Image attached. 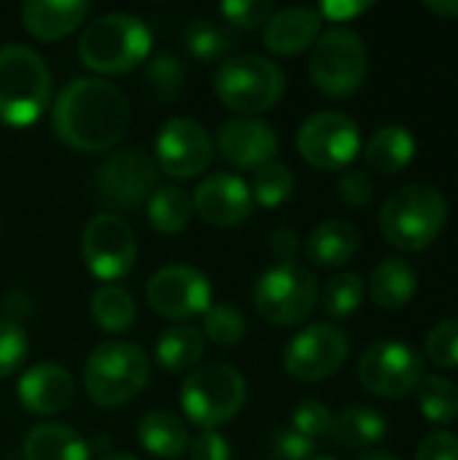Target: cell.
Instances as JSON below:
<instances>
[{"instance_id":"1","label":"cell","mask_w":458,"mask_h":460,"mask_svg":"<svg viewBox=\"0 0 458 460\" xmlns=\"http://www.w3.org/2000/svg\"><path fill=\"white\" fill-rule=\"evenodd\" d=\"M132 111L119 86L97 75L65 84L51 108V124L62 143L76 151H108L130 129Z\"/></svg>"},{"instance_id":"2","label":"cell","mask_w":458,"mask_h":460,"mask_svg":"<svg viewBox=\"0 0 458 460\" xmlns=\"http://www.w3.org/2000/svg\"><path fill=\"white\" fill-rule=\"evenodd\" d=\"M448 224V199L429 183H408L391 191L381 208V232L397 251L429 248Z\"/></svg>"},{"instance_id":"3","label":"cell","mask_w":458,"mask_h":460,"mask_svg":"<svg viewBox=\"0 0 458 460\" xmlns=\"http://www.w3.org/2000/svg\"><path fill=\"white\" fill-rule=\"evenodd\" d=\"M151 51V30L148 24L124 11H111L94 16L81 38H78V54L84 65H89L97 73H127L143 59H148Z\"/></svg>"},{"instance_id":"4","label":"cell","mask_w":458,"mask_h":460,"mask_svg":"<svg viewBox=\"0 0 458 460\" xmlns=\"http://www.w3.org/2000/svg\"><path fill=\"white\" fill-rule=\"evenodd\" d=\"M51 97V73L43 57L24 43L0 46V121L32 124Z\"/></svg>"},{"instance_id":"5","label":"cell","mask_w":458,"mask_h":460,"mask_svg":"<svg viewBox=\"0 0 458 460\" xmlns=\"http://www.w3.org/2000/svg\"><path fill=\"white\" fill-rule=\"evenodd\" d=\"M151 377V361L135 342L113 340L97 345L84 364V391L97 407L132 402Z\"/></svg>"},{"instance_id":"6","label":"cell","mask_w":458,"mask_h":460,"mask_svg":"<svg viewBox=\"0 0 458 460\" xmlns=\"http://www.w3.org/2000/svg\"><path fill=\"white\" fill-rule=\"evenodd\" d=\"M213 86L227 108L238 113H262L283 97L286 75L270 57L232 54L219 65Z\"/></svg>"},{"instance_id":"7","label":"cell","mask_w":458,"mask_h":460,"mask_svg":"<svg viewBox=\"0 0 458 460\" xmlns=\"http://www.w3.org/2000/svg\"><path fill=\"white\" fill-rule=\"evenodd\" d=\"M246 377L229 364L197 367L181 385V410L189 423L213 431L221 423H229L246 404Z\"/></svg>"},{"instance_id":"8","label":"cell","mask_w":458,"mask_h":460,"mask_svg":"<svg viewBox=\"0 0 458 460\" xmlns=\"http://www.w3.org/2000/svg\"><path fill=\"white\" fill-rule=\"evenodd\" d=\"M319 302L316 275L297 264H273L254 283V307L273 326H294L305 321Z\"/></svg>"},{"instance_id":"9","label":"cell","mask_w":458,"mask_h":460,"mask_svg":"<svg viewBox=\"0 0 458 460\" xmlns=\"http://www.w3.org/2000/svg\"><path fill=\"white\" fill-rule=\"evenodd\" d=\"M310 78L329 97H351L367 78V46L348 27H329L313 43Z\"/></svg>"},{"instance_id":"10","label":"cell","mask_w":458,"mask_h":460,"mask_svg":"<svg viewBox=\"0 0 458 460\" xmlns=\"http://www.w3.org/2000/svg\"><path fill=\"white\" fill-rule=\"evenodd\" d=\"M92 189L97 199L116 210H130L143 202L159 189V164L157 159L140 148H119L111 151L94 170Z\"/></svg>"},{"instance_id":"11","label":"cell","mask_w":458,"mask_h":460,"mask_svg":"<svg viewBox=\"0 0 458 460\" xmlns=\"http://www.w3.org/2000/svg\"><path fill=\"white\" fill-rule=\"evenodd\" d=\"M362 148L359 124L340 111L310 113L297 129L300 156L319 170L348 167Z\"/></svg>"},{"instance_id":"12","label":"cell","mask_w":458,"mask_h":460,"mask_svg":"<svg viewBox=\"0 0 458 460\" xmlns=\"http://www.w3.org/2000/svg\"><path fill=\"white\" fill-rule=\"evenodd\" d=\"M359 380L375 396L400 399L413 394L424 380V358L408 342L378 340L359 358Z\"/></svg>"},{"instance_id":"13","label":"cell","mask_w":458,"mask_h":460,"mask_svg":"<svg viewBox=\"0 0 458 460\" xmlns=\"http://www.w3.org/2000/svg\"><path fill=\"white\" fill-rule=\"evenodd\" d=\"M81 253L86 270L100 280L124 278L138 256V243L132 226L113 213H100L86 221L81 232Z\"/></svg>"},{"instance_id":"14","label":"cell","mask_w":458,"mask_h":460,"mask_svg":"<svg viewBox=\"0 0 458 460\" xmlns=\"http://www.w3.org/2000/svg\"><path fill=\"white\" fill-rule=\"evenodd\" d=\"M348 358V337L335 323H310L297 332L286 350L283 367L294 380L319 383L340 372Z\"/></svg>"},{"instance_id":"15","label":"cell","mask_w":458,"mask_h":460,"mask_svg":"<svg viewBox=\"0 0 458 460\" xmlns=\"http://www.w3.org/2000/svg\"><path fill=\"white\" fill-rule=\"evenodd\" d=\"M146 299L151 310L165 318L184 321L205 313L213 302V288L205 272L189 264H167L157 270L146 283Z\"/></svg>"},{"instance_id":"16","label":"cell","mask_w":458,"mask_h":460,"mask_svg":"<svg viewBox=\"0 0 458 460\" xmlns=\"http://www.w3.org/2000/svg\"><path fill=\"white\" fill-rule=\"evenodd\" d=\"M154 156L162 172L173 178H194L211 164L213 140L197 119L173 116L157 132Z\"/></svg>"},{"instance_id":"17","label":"cell","mask_w":458,"mask_h":460,"mask_svg":"<svg viewBox=\"0 0 458 460\" xmlns=\"http://www.w3.org/2000/svg\"><path fill=\"white\" fill-rule=\"evenodd\" d=\"M192 205L197 216L213 226H235L254 213L251 189L235 172L205 175L192 194Z\"/></svg>"},{"instance_id":"18","label":"cell","mask_w":458,"mask_h":460,"mask_svg":"<svg viewBox=\"0 0 458 460\" xmlns=\"http://www.w3.org/2000/svg\"><path fill=\"white\" fill-rule=\"evenodd\" d=\"M219 151L235 167H254L273 162L278 154V132L270 121L240 116L229 119L219 129Z\"/></svg>"},{"instance_id":"19","label":"cell","mask_w":458,"mask_h":460,"mask_svg":"<svg viewBox=\"0 0 458 460\" xmlns=\"http://www.w3.org/2000/svg\"><path fill=\"white\" fill-rule=\"evenodd\" d=\"M73 394H76V383L70 372L54 361H40L30 367L16 383V396L22 407L30 410L32 415H57L67 410Z\"/></svg>"},{"instance_id":"20","label":"cell","mask_w":458,"mask_h":460,"mask_svg":"<svg viewBox=\"0 0 458 460\" xmlns=\"http://www.w3.org/2000/svg\"><path fill=\"white\" fill-rule=\"evenodd\" d=\"M321 35V13L310 5H289L265 22V46L273 54H300Z\"/></svg>"},{"instance_id":"21","label":"cell","mask_w":458,"mask_h":460,"mask_svg":"<svg viewBox=\"0 0 458 460\" xmlns=\"http://www.w3.org/2000/svg\"><path fill=\"white\" fill-rule=\"evenodd\" d=\"M89 13L86 0H27L19 11L22 24L40 40H59Z\"/></svg>"},{"instance_id":"22","label":"cell","mask_w":458,"mask_h":460,"mask_svg":"<svg viewBox=\"0 0 458 460\" xmlns=\"http://www.w3.org/2000/svg\"><path fill=\"white\" fill-rule=\"evenodd\" d=\"M359 243H362V234L351 221L329 218L310 232L305 251L316 267H343L354 259V253L359 251Z\"/></svg>"},{"instance_id":"23","label":"cell","mask_w":458,"mask_h":460,"mask_svg":"<svg viewBox=\"0 0 458 460\" xmlns=\"http://www.w3.org/2000/svg\"><path fill=\"white\" fill-rule=\"evenodd\" d=\"M416 159V137L402 124L381 127L364 148V162L373 172L397 175Z\"/></svg>"},{"instance_id":"24","label":"cell","mask_w":458,"mask_h":460,"mask_svg":"<svg viewBox=\"0 0 458 460\" xmlns=\"http://www.w3.org/2000/svg\"><path fill=\"white\" fill-rule=\"evenodd\" d=\"M386 418L370 407H346L337 418H332L329 439L343 450H370L386 439Z\"/></svg>"},{"instance_id":"25","label":"cell","mask_w":458,"mask_h":460,"mask_svg":"<svg viewBox=\"0 0 458 460\" xmlns=\"http://www.w3.org/2000/svg\"><path fill=\"white\" fill-rule=\"evenodd\" d=\"M24 460H89V447L62 423H38L24 437Z\"/></svg>"},{"instance_id":"26","label":"cell","mask_w":458,"mask_h":460,"mask_svg":"<svg viewBox=\"0 0 458 460\" xmlns=\"http://www.w3.org/2000/svg\"><path fill=\"white\" fill-rule=\"evenodd\" d=\"M138 439L157 458H178L189 447V429L175 412L151 410L138 423Z\"/></svg>"},{"instance_id":"27","label":"cell","mask_w":458,"mask_h":460,"mask_svg":"<svg viewBox=\"0 0 458 460\" xmlns=\"http://www.w3.org/2000/svg\"><path fill=\"white\" fill-rule=\"evenodd\" d=\"M418 280L405 259H383L370 275V296L383 310H400L416 296Z\"/></svg>"},{"instance_id":"28","label":"cell","mask_w":458,"mask_h":460,"mask_svg":"<svg viewBox=\"0 0 458 460\" xmlns=\"http://www.w3.org/2000/svg\"><path fill=\"white\" fill-rule=\"evenodd\" d=\"M205 356V334L189 323L167 326L157 340V364L165 372H184L200 364Z\"/></svg>"},{"instance_id":"29","label":"cell","mask_w":458,"mask_h":460,"mask_svg":"<svg viewBox=\"0 0 458 460\" xmlns=\"http://www.w3.org/2000/svg\"><path fill=\"white\" fill-rule=\"evenodd\" d=\"M184 43L189 54L202 62H216V59L224 62L238 46V35L235 30H229L227 24L211 16H194L184 27Z\"/></svg>"},{"instance_id":"30","label":"cell","mask_w":458,"mask_h":460,"mask_svg":"<svg viewBox=\"0 0 458 460\" xmlns=\"http://www.w3.org/2000/svg\"><path fill=\"white\" fill-rule=\"evenodd\" d=\"M192 213H194L192 197L181 186H159L148 197V202H146L148 224L159 234H175V232H181L189 224Z\"/></svg>"},{"instance_id":"31","label":"cell","mask_w":458,"mask_h":460,"mask_svg":"<svg viewBox=\"0 0 458 460\" xmlns=\"http://www.w3.org/2000/svg\"><path fill=\"white\" fill-rule=\"evenodd\" d=\"M89 310H92L94 323L103 332H111V334L127 332L132 326L135 315H138L132 294L127 288H121V286H113V283H103L100 288H94Z\"/></svg>"},{"instance_id":"32","label":"cell","mask_w":458,"mask_h":460,"mask_svg":"<svg viewBox=\"0 0 458 460\" xmlns=\"http://www.w3.org/2000/svg\"><path fill=\"white\" fill-rule=\"evenodd\" d=\"M143 84L148 89V94L159 102H170L184 92L186 84V70L184 62L170 54V51H159L154 57L146 59V70H143Z\"/></svg>"},{"instance_id":"33","label":"cell","mask_w":458,"mask_h":460,"mask_svg":"<svg viewBox=\"0 0 458 460\" xmlns=\"http://www.w3.org/2000/svg\"><path fill=\"white\" fill-rule=\"evenodd\" d=\"M418 407L429 423L448 426L458 418V388L440 375H429L418 383Z\"/></svg>"},{"instance_id":"34","label":"cell","mask_w":458,"mask_h":460,"mask_svg":"<svg viewBox=\"0 0 458 460\" xmlns=\"http://www.w3.org/2000/svg\"><path fill=\"white\" fill-rule=\"evenodd\" d=\"M248 189H251L254 205L278 208L294 191V172L283 162H267L254 172V181Z\"/></svg>"},{"instance_id":"35","label":"cell","mask_w":458,"mask_h":460,"mask_svg":"<svg viewBox=\"0 0 458 460\" xmlns=\"http://www.w3.org/2000/svg\"><path fill=\"white\" fill-rule=\"evenodd\" d=\"M364 299V280L356 272H337L324 286V310L332 318H348Z\"/></svg>"},{"instance_id":"36","label":"cell","mask_w":458,"mask_h":460,"mask_svg":"<svg viewBox=\"0 0 458 460\" xmlns=\"http://www.w3.org/2000/svg\"><path fill=\"white\" fill-rule=\"evenodd\" d=\"M202 326H205L208 340L221 348L238 345L246 337V315L229 302H211V307L205 310Z\"/></svg>"},{"instance_id":"37","label":"cell","mask_w":458,"mask_h":460,"mask_svg":"<svg viewBox=\"0 0 458 460\" xmlns=\"http://www.w3.org/2000/svg\"><path fill=\"white\" fill-rule=\"evenodd\" d=\"M427 358L440 369H458V318H448L429 332Z\"/></svg>"},{"instance_id":"38","label":"cell","mask_w":458,"mask_h":460,"mask_svg":"<svg viewBox=\"0 0 458 460\" xmlns=\"http://www.w3.org/2000/svg\"><path fill=\"white\" fill-rule=\"evenodd\" d=\"M30 353L27 334L19 323L0 318V377L13 375Z\"/></svg>"},{"instance_id":"39","label":"cell","mask_w":458,"mask_h":460,"mask_svg":"<svg viewBox=\"0 0 458 460\" xmlns=\"http://www.w3.org/2000/svg\"><path fill=\"white\" fill-rule=\"evenodd\" d=\"M292 429H294L297 434L308 437V439H316V437L329 434V429H332V415H329V410H327L321 402L305 399V402H300V404L292 410Z\"/></svg>"},{"instance_id":"40","label":"cell","mask_w":458,"mask_h":460,"mask_svg":"<svg viewBox=\"0 0 458 460\" xmlns=\"http://www.w3.org/2000/svg\"><path fill=\"white\" fill-rule=\"evenodd\" d=\"M219 11L235 27L254 30V27L265 24L273 16V3L270 0H227V3L219 5Z\"/></svg>"},{"instance_id":"41","label":"cell","mask_w":458,"mask_h":460,"mask_svg":"<svg viewBox=\"0 0 458 460\" xmlns=\"http://www.w3.org/2000/svg\"><path fill=\"white\" fill-rule=\"evenodd\" d=\"M316 453L313 439L294 429H278L270 439V460H310Z\"/></svg>"},{"instance_id":"42","label":"cell","mask_w":458,"mask_h":460,"mask_svg":"<svg viewBox=\"0 0 458 460\" xmlns=\"http://www.w3.org/2000/svg\"><path fill=\"white\" fill-rule=\"evenodd\" d=\"M337 194H340V199H343L346 205H351V208H364V205L373 202L375 183H373V178H370L367 170L351 167V170H346V172L340 175V181H337Z\"/></svg>"},{"instance_id":"43","label":"cell","mask_w":458,"mask_h":460,"mask_svg":"<svg viewBox=\"0 0 458 460\" xmlns=\"http://www.w3.org/2000/svg\"><path fill=\"white\" fill-rule=\"evenodd\" d=\"M189 458L192 460H232V447L224 434L219 431H202L194 442H189Z\"/></svg>"},{"instance_id":"44","label":"cell","mask_w":458,"mask_h":460,"mask_svg":"<svg viewBox=\"0 0 458 460\" xmlns=\"http://www.w3.org/2000/svg\"><path fill=\"white\" fill-rule=\"evenodd\" d=\"M416 460H458V437L451 431H435L421 439Z\"/></svg>"},{"instance_id":"45","label":"cell","mask_w":458,"mask_h":460,"mask_svg":"<svg viewBox=\"0 0 458 460\" xmlns=\"http://www.w3.org/2000/svg\"><path fill=\"white\" fill-rule=\"evenodd\" d=\"M270 251L278 259V264L294 261V256L300 251V234L294 229H289V226L273 229V234H270Z\"/></svg>"},{"instance_id":"46","label":"cell","mask_w":458,"mask_h":460,"mask_svg":"<svg viewBox=\"0 0 458 460\" xmlns=\"http://www.w3.org/2000/svg\"><path fill=\"white\" fill-rule=\"evenodd\" d=\"M367 8H373V3H346V0H327V3H321L319 5V13H321V19L327 16V19H332V22H348V19H354V16H359V13H364Z\"/></svg>"},{"instance_id":"47","label":"cell","mask_w":458,"mask_h":460,"mask_svg":"<svg viewBox=\"0 0 458 460\" xmlns=\"http://www.w3.org/2000/svg\"><path fill=\"white\" fill-rule=\"evenodd\" d=\"M424 5L443 19H456L458 16V0H445V3L443 0H427Z\"/></svg>"},{"instance_id":"48","label":"cell","mask_w":458,"mask_h":460,"mask_svg":"<svg viewBox=\"0 0 458 460\" xmlns=\"http://www.w3.org/2000/svg\"><path fill=\"white\" fill-rule=\"evenodd\" d=\"M100 460H138V458H132V456H127V453H105Z\"/></svg>"},{"instance_id":"49","label":"cell","mask_w":458,"mask_h":460,"mask_svg":"<svg viewBox=\"0 0 458 460\" xmlns=\"http://www.w3.org/2000/svg\"><path fill=\"white\" fill-rule=\"evenodd\" d=\"M359 460H400V458L386 456V453H370V456H364V458H359Z\"/></svg>"},{"instance_id":"50","label":"cell","mask_w":458,"mask_h":460,"mask_svg":"<svg viewBox=\"0 0 458 460\" xmlns=\"http://www.w3.org/2000/svg\"><path fill=\"white\" fill-rule=\"evenodd\" d=\"M310 460H335V458H329V456H313Z\"/></svg>"}]
</instances>
